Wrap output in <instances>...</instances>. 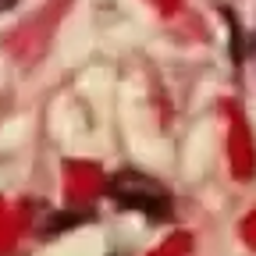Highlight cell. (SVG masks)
I'll use <instances>...</instances> for the list:
<instances>
[{
	"label": "cell",
	"instance_id": "obj_2",
	"mask_svg": "<svg viewBox=\"0 0 256 256\" xmlns=\"http://www.w3.org/2000/svg\"><path fill=\"white\" fill-rule=\"evenodd\" d=\"M14 4H18V0H0V14H4V11H11Z\"/></svg>",
	"mask_w": 256,
	"mask_h": 256
},
{
	"label": "cell",
	"instance_id": "obj_1",
	"mask_svg": "<svg viewBox=\"0 0 256 256\" xmlns=\"http://www.w3.org/2000/svg\"><path fill=\"white\" fill-rule=\"evenodd\" d=\"M110 200L124 210H139L153 220H168L171 217V192L160 185L156 178L150 174H139V171H121L114 182H110Z\"/></svg>",
	"mask_w": 256,
	"mask_h": 256
}]
</instances>
